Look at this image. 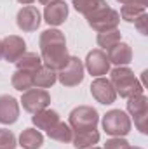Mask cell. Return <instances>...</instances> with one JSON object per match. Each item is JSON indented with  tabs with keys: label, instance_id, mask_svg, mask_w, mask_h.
Wrapping results in <instances>:
<instances>
[{
	"label": "cell",
	"instance_id": "23",
	"mask_svg": "<svg viewBox=\"0 0 148 149\" xmlns=\"http://www.w3.org/2000/svg\"><path fill=\"white\" fill-rule=\"evenodd\" d=\"M145 12H147V7H143L140 3H125V5H122L118 14H120V19H124L125 23H134Z\"/></svg>",
	"mask_w": 148,
	"mask_h": 149
},
{
	"label": "cell",
	"instance_id": "15",
	"mask_svg": "<svg viewBox=\"0 0 148 149\" xmlns=\"http://www.w3.org/2000/svg\"><path fill=\"white\" fill-rule=\"evenodd\" d=\"M106 57L110 61V64L115 66H127L132 61V49L129 43L125 42H118L113 47H110L106 50Z\"/></svg>",
	"mask_w": 148,
	"mask_h": 149
},
{
	"label": "cell",
	"instance_id": "35",
	"mask_svg": "<svg viewBox=\"0 0 148 149\" xmlns=\"http://www.w3.org/2000/svg\"><path fill=\"white\" fill-rule=\"evenodd\" d=\"M89 149H101V148H96V146H92V148H89Z\"/></svg>",
	"mask_w": 148,
	"mask_h": 149
},
{
	"label": "cell",
	"instance_id": "21",
	"mask_svg": "<svg viewBox=\"0 0 148 149\" xmlns=\"http://www.w3.org/2000/svg\"><path fill=\"white\" fill-rule=\"evenodd\" d=\"M56 81H58V73L45 68V66H42L37 73L33 74V87H37V88H49Z\"/></svg>",
	"mask_w": 148,
	"mask_h": 149
},
{
	"label": "cell",
	"instance_id": "31",
	"mask_svg": "<svg viewBox=\"0 0 148 149\" xmlns=\"http://www.w3.org/2000/svg\"><path fill=\"white\" fill-rule=\"evenodd\" d=\"M42 5H47V3H51V2H56V0H38Z\"/></svg>",
	"mask_w": 148,
	"mask_h": 149
},
{
	"label": "cell",
	"instance_id": "19",
	"mask_svg": "<svg viewBox=\"0 0 148 149\" xmlns=\"http://www.w3.org/2000/svg\"><path fill=\"white\" fill-rule=\"evenodd\" d=\"M42 57L37 52H25L18 61H16V68L21 71H30V73H37L42 68Z\"/></svg>",
	"mask_w": 148,
	"mask_h": 149
},
{
	"label": "cell",
	"instance_id": "7",
	"mask_svg": "<svg viewBox=\"0 0 148 149\" xmlns=\"http://www.w3.org/2000/svg\"><path fill=\"white\" fill-rule=\"evenodd\" d=\"M127 113L134 118V125L141 134H147V120H148V99L145 94L132 95L127 99Z\"/></svg>",
	"mask_w": 148,
	"mask_h": 149
},
{
	"label": "cell",
	"instance_id": "33",
	"mask_svg": "<svg viewBox=\"0 0 148 149\" xmlns=\"http://www.w3.org/2000/svg\"><path fill=\"white\" fill-rule=\"evenodd\" d=\"M127 149H141V148H138V146H129Z\"/></svg>",
	"mask_w": 148,
	"mask_h": 149
},
{
	"label": "cell",
	"instance_id": "22",
	"mask_svg": "<svg viewBox=\"0 0 148 149\" xmlns=\"http://www.w3.org/2000/svg\"><path fill=\"white\" fill-rule=\"evenodd\" d=\"M33 74L30 71H21V70H16V73L12 74L11 78V83L16 90L19 92H26L30 88H33Z\"/></svg>",
	"mask_w": 148,
	"mask_h": 149
},
{
	"label": "cell",
	"instance_id": "5",
	"mask_svg": "<svg viewBox=\"0 0 148 149\" xmlns=\"http://www.w3.org/2000/svg\"><path fill=\"white\" fill-rule=\"evenodd\" d=\"M101 127L111 137H125L131 132V118L120 109H111L103 116Z\"/></svg>",
	"mask_w": 148,
	"mask_h": 149
},
{
	"label": "cell",
	"instance_id": "34",
	"mask_svg": "<svg viewBox=\"0 0 148 149\" xmlns=\"http://www.w3.org/2000/svg\"><path fill=\"white\" fill-rule=\"evenodd\" d=\"M0 59H2V40H0Z\"/></svg>",
	"mask_w": 148,
	"mask_h": 149
},
{
	"label": "cell",
	"instance_id": "20",
	"mask_svg": "<svg viewBox=\"0 0 148 149\" xmlns=\"http://www.w3.org/2000/svg\"><path fill=\"white\" fill-rule=\"evenodd\" d=\"M52 141H58V142H63V144H68V142H72V139H73V130H72V127L68 125V123H65V121H58L51 130H47L45 132Z\"/></svg>",
	"mask_w": 148,
	"mask_h": 149
},
{
	"label": "cell",
	"instance_id": "27",
	"mask_svg": "<svg viewBox=\"0 0 148 149\" xmlns=\"http://www.w3.org/2000/svg\"><path fill=\"white\" fill-rule=\"evenodd\" d=\"M131 146L124 137H111L106 141V144H105V149H127Z\"/></svg>",
	"mask_w": 148,
	"mask_h": 149
},
{
	"label": "cell",
	"instance_id": "13",
	"mask_svg": "<svg viewBox=\"0 0 148 149\" xmlns=\"http://www.w3.org/2000/svg\"><path fill=\"white\" fill-rule=\"evenodd\" d=\"M68 17V3L63 0H56L45 5L44 9V21L49 26H59Z\"/></svg>",
	"mask_w": 148,
	"mask_h": 149
},
{
	"label": "cell",
	"instance_id": "30",
	"mask_svg": "<svg viewBox=\"0 0 148 149\" xmlns=\"http://www.w3.org/2000/svg\"><path fill=\"white\" fill-rule=\"evenodd\" d=\"M18 2H19V3H23V5H32L35 0H18Z\"/></svg>",
	"mask_w": 148,
	"mask_h": 149
},
{
	"label": "cell",
	"instance_id": "11",
	"mask_svg": "<svg viewBox=\"0 0 148 149\" xmlns=\"http://www.w3.org/2000/svg\"><path fill=\"white\" fill-rule=\"evenodd\" d=\"M91 95L99 102V104H113L117 99V92L111 85V81L108 78L98 76L92 83H91Z\"/></svg>",
	"mask_w": 148,
	"mask_h": 149
},
{
	"label": "cell",
	"instance_id": "2",
	"mask_svg": "<svg viewBox=\"0 0 148 149\" xmlns=\"http://www.w3.org/2000/svg\"><path fill=\"white\" fill-rule=\"evenodd\" d=\"M110 81L120 97H132V95H141L145 92V87L140 83V80L134 76V71L129 70L127 66H117L110 71Z\"/></svg>",
	"mask_w": 148,
	"mask_h": 149
},
{
	"label": "cell",
	"instance_id": "10",
	"mask_svg": "<svg viewBox=\"0 0 148 149\" xmlns=\"http://www.w3.org/2000/svg\"><path fill=\"white\" fill-rule=\"evenodd\" d=\"M84 68L89 71V74L92 76H105L106 73H110V61L106 57V52L101 49H94L87 54L85 57V64Z\"/></svg>",
	"mask_w": 148,
	"mask_h": 149
},
{
	"label": "cell",
	"instance_id": "14",
	"mask_svg": "<svg viewBox=\"0 0 148 149\" xmlns=\"http://www.w3.org/2000/svg\"><path fill=\"white\" fill-rule=\"evenodd\" d=\"M19 118V102L12 95H0V123L12 125Z\"/></svg>",
	"mask_w": 148,
	"mask_h": 149
},
{
	"label": "cell",
	"instance_id": "16",
	"mask_svg": "<svg viewBox=\"0 0 148 149\" xmlns=\"http://www.w3.org/2000/svg\"><path fill=\"white\" fill-rule=\"evenodd\" d=\"M59 121V114L54 109H42L32 116V123L37 127V130H51Z\"/></svg>",
	"mask_w": 148,
	"mask_h": 149
},
{
	"label": "cell",
	"instance_id": "1",
	"mask_svg": "<svg viewBox=\"0 0 148 149\" xmlns=\"http://www.w3.org/2000/svg\"><path fill=\"white\" fill-rule=\"evenodd\" d=\"M38 45H40V57H42V64L52 71H59L61 68H65V64L70 59L68 54V47H66V38L65 33L56 30V28H49L45 31L40 33L38 38Z\"/></svg>",
	"mask_w": 148,
	"mask_h": 149
},
{
	"label": "cell",
	"instance_id": "6",
	"mask_svg": "<svg viewBox=\"0 0 148 149\" xmlns=\"http://www.w3.org/2000/svg\"><path fill=\"white\" fill-rule=\"evenodd\" d=\"M84 76H85L84 63L75 56H70L65 68H61L58 71V80L63 87H77L78 83L84 81Z\"/></svg>",
	"mask_w": 148,
	"mask_h": 149
},
{
	"label": "cell",
	"instance_id": "24",
	"mask_svg": "<svg viewBox=\"0 0 148 149\" xmlns=\"http://www.w3.org/2000/svg\"><path fill=\"white\" fill-rule=\"evenodd\" d=\"M120 38H122V35H120L118 28H115V30H108V31L98 33L96 42H98V45L101 47V50H108L110 47H113L115 43L120 42Z\"/></svg>",
	"mask_w": 148,
	"mask_h": 149
},
{
	"label": "cell",
	"instance_id": "28",
	"mask_svg": "<svg viewBox=\"0 0 148 149\" xmlns=\"http://www.w3.org/2000/svg\"><path fill=\"white\" fill-rule=\"evenodd\" d=\"M147 21H148V14H141L136 21H134V26L138 28V31L141 33V35H147Z\"/></svg>",
	"mask_w": 148,
	"mask_h": 149
},
{
	"label": "cell",
	"instance_id": "8",
	"mask_svg": "<svg viewBox=\"0 0 148 149\" xmlns=\"http://www.w3.org/2000/svg\"><path fill=\"white\" fill-rule=\"evenodd\" d=\"M21 104H23L25 111L35 114L42 109H47V106L51 104V94L44 88H30V90L23 92Z\"/></svg>",
	"mask_w": 148,
	"mask_h": 149
},
{
	"label": "cell",
	"instance_id": "29",
	"mask_svg": "<svg viewBox=\"0 0 148 149\" xmlns=\"http://www.w3.org/2000/svg\"><path fill=\"white\" fill-rule=\"evenodd\" d=\"M117 2H120L122 5H125V3H138V0H117Z\"/></svg>",
	"mask_w": 148,
	"mask_h": 149
},
{
	"label": "cell",
	"instance_id": "17",
	"mask_svg": "<svg viewBox=\"0 0 148 149\" xmlns=\"http://www.w3.org/2000/svg\"><path fill=\"white\" fill-rule=\"evenodd\" d=\"M73 148L75 149H89L99 142V132L98 130H84V132H73Z\"/></svg>",
	"mask_w": 148,
	"mask_h": 149
},
{
	"label": "cell",
	"instance_id": "18",
	"mask_svg": "<svg viewBox=\"0 0 148 149\" xmlns=\"http://www.w3.org/2000/svg\"><path fill=\"white\" fill-rule=\"evenodd\" d=\"M44 144V135L37 128H25L19 135V146L23 149H40Z\"/></svg>",
	"mask_w": 148,
	"mask_h": 149
},
{
	"label": "cell",
	"instance_id": "26",
	"mask_svg": "<svg viewBox=\"0 0 148 149\" xmlns=\"http://www.w3.org/2000/svg\"><path fill=\"white\" fill-rule=\"evenodd\" d=\"M16 135L7 128H0V149H16Z\"/></svg>",
	"mask_w": 148,
	"mask_h": 149
},
{
	"label": "cell",
	"instance_id": "3",
	"mask_svg": "<svg viewBox=\"0 0 148 149\" xmlns=\"http://www.w3.org/2000/svg\"><path fill=\"white\" fill-rule=\"evenodd\" d=\"M85 19H87V24H89L94 31L101 33V31H108V30L118 28L120 14H118V10L111 9L110 5L105 2V3L99 5L96 10H92L89 16H85Z\"/></svg>",
	"mask_w": 148,
	"mask_h": 149
},
{
	"label": "cell",
	"instance_id": "12",
	"mask_svg": "<svg viewBox=\"0 0 148 149\" xmlns=\"http://www.w3.org/2000/svg\"><path fill=\"white\" fill-rule=\"evenodd\" d=\"M26 52V42L18 35H9L2 40V57L7 63H16Z\"/></svg>",
	"mask_w": 148,
	"mask_h": 149
},
{
	"label": "cell",
	"instance_id": "25",
	"mask_svg": "<svg viewBox=\"0 0 148 149\" xmlns=\"http://www.w3.org/2000/svg\"><path fill=\"white\" fill-rule=\"evenodd\" d=\"M106 0H72L75 10L80 12L82 16H89L92 10H96L99 5H103Z\"/></svg>",
	"mask_w": 148,
	"mask_h": 149
},
{
	"label": "cell",
	"instance_id": "9",
	"mask_svg": "<svg viewBox=\"0 0 148 149\" xmlns=\"http://www.w3.org/2000/svg\"><path fill=\"white\" fill-rule=\"evenodd\" d=\"M40 23H42V16H40V12L35 5H25L16 14V24L25 33L37 31Z\"/></svg>",
	"mask_w": 148,
	"mask_h": 149
},
{
	"label": "cell",
	"instance_id": "32",
	"mask_svg": "<svg viewBox=\"0 0 148 149\" xmlns=\"http://www.w3.org/2000/svg\"><path fill=\"white\" fill-rule=\"evenodd\" d=\"M138 3H140V5H143V7H147V5H148V0H138Z\"/></svg>",
	"mask_w": 148,
	"mask_h": 149
},
{
	"label": "cell",
	"instance_id": "4",
	"mask_svg": "<svg viewBox=\"0 0 148 149\" xmlns=\"http://www.w3.org/2000/svg\"><path fill=\"white\" fill-rule=\"evenodd\" d=\"M98 123H99V114L92 106H77L68 116V125L72 127L73 132L96 130Z\"/></svg>",
	"mask_w": 148,
	"mask_h": 149
}]
</instances>
